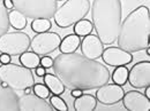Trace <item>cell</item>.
<instances>
[{
	"label": "cell",
	"mask_w": 150,
	"mask_h": 111,
	"mask_svg": "<svg viewBox=\"0 0 150 111\" xmlns=\"http://www.w3.org/2000/svg\"><path fill=\"white\" fill-rule=\"evenodd\" d=\"M81 39L76 35H67L64 39H61L60 45H59V51L62 54H69V53H75L77 48L80 47Z\"/></svg>",
	"instance_id": "e0dca14e"
},
{
	"label": "cell",
	"mask_w": 150,
	"mask_h": 111,
	"mask_svg": "<svg viewBox=\"0 0 150 111\" xmlns=\"http://www.w3.org/2000/svg\"><path fill=\"white\" fill-rule=\"evenodd\" d=\"M90 9L96 36L104 45H112L122 19L121 0H94Z\"/></svg>",
	"instance_id": "3957f363"
},
{
	"label": "cell",
	"mask_w": 150,
	"mask_h": 111,
	"mask_svg": "<svg viewBox=\"0 0 150 111\" xmlns=\"http://www.w3.org/2000/svg\"><path fill=\"white\" fill-rule=\"evenodd\" d=\"M4 5H5V7H6V9L8 12H11V10L14 9V5H13V1L12 0H4Z\"/></svg>",
	"instance_id": "f546056e"
},
{
	"label": "cell",
	"mask_w": 150,
	"mask_h": 111,
	"mask_svg": "<svg viewBox=\"0 0 150 111\" xmlns=\"http://www.w3.org/2000/svg\"><path fill=\"white\" fill-rule=\"evenodd\" d=\"M73 30H74V35H76L77 37H86L93 32L94 25L91 21L82 19L75 23Z\"/></svg>",
	"instance_id": "ffe728a7"
},
{
	"label": "cell",
	"mask_w": 150,
	"mask_h": 111,
	"mask_svg": "<svg viewBox=\"0 0 150 111\" xmlns=\"http://www.w3.org/2000/svg\"><path fill=\"white\" fill-rule=\"evenodd\" d=\"M39 64H40L42 67H44L45 69H50V68H52V65H53V58L49 55H44L43 57H40Z\"/></svg>",
	"instance_id": "4316f807"
},
{
	"label": "cell",
	"mask_w": 150,
	"mask_h": 111,
	"mask_svg": "<svg viewBox=\"0 0 150 111\" xmlns=\"http://www.w3.org/2000/svg\"><path fill=\"white\" fill-rule=\"evenodd\" d=\"M57 1H60V0H57Z\"/></svg>",
	"instance_id": "e575fe53"
},
{
	"label": "cell",
	"mask_w": 150,
	"mask_h": 111,
	"mask_svg": "<svg viewBox=\"0 0 150 111\" xmlns=\"http://www.w3.org/2000/svg\"><path fill=\"white\" fill-rule=\"evenodd\" d=\"M44 78V84L46 87L50 89V92L54 95H62L65 93V86L61 83V80L57 77L54 74H45Z\"/></svg>",
	"instance_id": "ac0fdd59"
},
{
	"label": "cell",
	"mask_w": 150,
	"mask_h": 111,
	"mask_svg": "<svg viewBox=\"0 0 150 111\" xmlns=\"http://www.w3.org/2000/svg\"><path fill=\"white\" fill-rule=\"evenodd\" d=\"M14 9L27 19H51L58 9L57 0H12Z\"/></svg>",
	"instance_id": "8992f818"
},
{
	"label": "cell",
	"mask_w": 150,
	"mask_h": 111,
	"mask_svg": "<svg viewBox=\"0 0 150 111\" xmlns=\"http://www.w3.org/2000/svg\"><path fill=\"white\" fill-rule=\"evenodd\" d=\"M146 49H147V55L149 56V55H150V48H149V47H147Z\"/></svg>",
	"instance_id": "836d02e7"
},
{
	"label": "cell",
	"mask_w": 150,
	"mask_h": 111,
	"mask_svg": "<svg viewBox=\"0 0 150 111\" xmlns=\"http://www.w3.org/2000/svg\"><path fill=\"white\" fill-rule=\"evenodd\" d=\"M61 38L57 32H42L36 33L31 39L30 48L38 55H49L59 48Z\"/></svg>",
	"instance_id": "ba28073f"
},
{
	"label": "cell",
	"mask_w": 150,
	"mask_h": 111,
	"mask_svg": "<svg viewBox=\"0 0 150 111\" xmlns=\"http://www.w3.org/2000/svg\"><path fill=\"white\" fill-rule=\"evenodd\" d=\"M128 81L134 88H146L150 85V62L140 61L128 71Z\"/></svg>",
	"instance_id": "9c48e42d"
},
{
	"label": "cell",
	"mask_w": 150,
	"mask_h": 111,
	"mask_svg": "<svg viewBox=\"0 0 150 111\" xmlns=\"http://www.w3.org/2000/svg\"><path fill=\"white\" fill-rule=\"evenodd\" d=\"M52 69L67 89H97L108 84L111 78L104 64L77 53H60L53 58Z\"/></svg>",
	"instance_id": "6da1fadb"
},
{
	"label": "cell",
	"mask_w": 150,
	"mask_h": 111,
	"mask_svg": "<svg viewBox=\"0 0 150 111\" xmlns=\"http://www.w3.org/2000/svg\"><path fill=\"white\" fill-rule=\"evenodd\" d=\"M33 92L35 95H37L38 97H42L44 100H46L47 97H50V89L46 87L45 84H34L33 86Z\"/></svg>",
	"instance_id": "484cf974"
},
{
	"label": "cell",
	"mask_w": 150,
	"mask_h": 111,
	"mask_svg": "<svg viewBox=\"0 0 150 111\" xmlns=\"http://www.w3.org/2000/svg\"><path fill=\"white\" fill-rule=\"evenodd\" d=\"M72 92H71V95L73 96V97H79L80 95H82L83 94V91L82 89H80V88H74V89H71Z\"/></svg>",
	"instance_id": "4dcf8cb0"
},
{
	"label": "cell",
	"mask_w": 150,
	"mask_h": 111,
	"mask_svg": "<svg viewBox=\"0 0 150 111\" xmlns=\"http://www.w3.org/2000/svg\"><path fill=\"white\" fill-rule=\"evenodd\" d=\"M23 92L25 93V94H30V93L33 92V87H28V88H25Z\"/></svg>",
	"instance_id": "d6a6232c"
},
{
	"label": "cell",
	"mask_w": 150,
	"mask_h": 111,
	"mask_svg": "<svg viewBox=\"0 0 150 111\" xmlns=\"http://www.w3.org/2000/svg\"><path fill=\"white\" fill-rule=\"evenodd\" d=\"M124 94L125 91L120 85H117L114 83L112 84L108 83L100 86L99 88H97L95 97L97 102H99L103 105H114L121 101Z\"/></svg>",
	"instance_id": "30bf717a"
},
{
	"label": "cell",
	"mask_w": 150,
	"mask_h": 111,
	"mask_svg": "<svg viewBox=\"0 0 150 111\" xmlns=\"http://www.w3.org/2000/svg\"><path fill=\"white\" fill-rule=\"evenodd\" d=\"M0 110H20L19 95L9 86H2L0 80Z\"/></svg>",
	"instance_id": "9a60e30c"
},
{
	"label": "cell",
	"mask_w": 150,
	"mask_h": 111,
	"mask_svg": "<svg viewBox=\"0 0 150 111\" xmlns=\"http://www.w3.org/2000/svg\"><path fill=\"white\" fill-rule=\"evenodd\" d=\"M30 42L31 39L25 32H6L0 37V53L11 56H19L29 51Z\"/></svg>",
	"instance_id": "52a82bcc"
},
{
	"label": "cell",
	"mask_w": 150,
	"mask_h": 111,
	"mask_svg": "<svg viewBox=\"0 0 150 111\" xmlns=\"http://www.w3.org/2000/svg\"><path fill=\"white\" fill-rule=\"evenodd\" d=\"M39 62H40L39 55L36 54L35 52H33V51L31 52L27 51V52H24L23 54L20 55V63L23 67H25V68H28L30 70L37 68L39 65Z\"/></svg>",
	"instance_id": "d6986e66"
},
{
	"label": "cell",
	"mask_w": 150,
	"mask_h": 111,
	"mask_svg": "<svg viewBox=\"0 0 150 111\" xmlns=\"http://www.w3.org/2000/svg\"><path fill=\"white\" fill-rule=\"evenodd\" d=\"M35 74H37V77H44L46 74V69L39 64L37 68H35Z\"/></svg>",
	"instance_id": "f1b7e54d"
},
{
	"label": "cell",
	"mask_w": 150,
	"mask_h": 111,
	"mask_svg": "<svg viewBox=\"0 0 150 111\" xmlns=\"http://www.w3.org/2000/svg\"><path fill=\"white\" fill-rule=\"evenodd\" d=\"M11 28L9 23V12L4 5V0H0V37L8 32Z\"/></svg>",
	"instance_id": "603a6c76"
},
{
	"label": "cell",
	"mask_w": 150,
	"mask_h": 111,
	"mask_svg": "<svg viewBox=\"0 0 150 111\" xmlns=\"http://www.w3.org/2000/svg\"><path fill=\"white\" fill-rule=\"evenodd\" d=\"M90 7V0H66L53 15L54 23L61 29H67L80 19H84Z\"/></svg>",
	"instance_id": "277c9868"
},
{
	"label": "cell",
	"mask_w": 150,
	"mask_h": 111,
	"mask_svg": "<svg viewBox=\"0 0 150 111\" xmlns=\"http://www.w3.org/2000/svg\"><path fill=\"white\" fill-rule=\"evenodd\" d=\"M73 107L75 111H93L97 107V100L91 94H82L75 97Z\"/></svg>",
	"instance_id": "2e32d148"
},
{
	"label": "cell",
	"mask_w": 150,
	"mask_h": 111,
	"mask_svg": "<svg viewBox=\"0 0 150 111\" xmlns=\"http://www.w3.org/2000/svg\"><path fill=\"white\" fill-rule=\"evenodd\" d=\"M122 105L125 109L131 111H149L150 102L149 99L139 91H128L124 94L122 99Z\"/></svg>",
	"instance_id": "7c38bea8"
},
{
	"label": "cell",
	"mask_w": 150,
	"mask_h": 111,
	"mask_svg": "<svg viewBox=\"0 0 150 111\" xmlns=\"http://www.w3.org/2000/svg\"><path fill=\"white\" fill-rule=\"evenodd\" d=\"M128 68L126 65H119V67H115L114 71L112 72V81L117 85H120V86H124L125 84L128 83Z\"/></svg>",
	"instance_id": "7402d4cb"
},
{
	"label": "cell",
	"mask_w": 150,
	"mask_h": 111,
	"mask_svg": "<svg viewBox=\"0 0 150 111\" xmlns=\"http://www.w3.org/2000/svg\"><path fill=\"white\" fill-rule=\"evenodd\" d=\"M150 10L147 6H139L120 24L117 36L118 47L135 53L149 47Z\"/></svg>",
	"instance_id": "7a4b0ae2"
},
{
	"label": "cell",
	"mask_w": 150,
	"mask_h": 111,
	"mask_svg": "<svg viewBox=\"0 0 150 111\" xmlns=\"http://www.w3.org/2000/svg\"><path fill=\"white\" fill-rule=\"evenodd\" d=\"M27 17L21 14L20 12L13 9L9 12V23H11V26L18 31L23 30L25 26H27Z\"/></svg>",
	"instance_id": "44dd1931"
},
{
	"label": "cell",
	"mask_w": 150,
	"mask_h": 111,
	"mask_svg": "<svg viewBox=\"0 0 150 111\" xmlns=\"http://www.w3.org/2000/svg\"><path fill=\"white\" fill-rule=\"evenodd\" d=\"M80 47H81L82 55L91 60L99 58L104 51V44L96 35H91V33L83 37V40H81Z\"/></svg>",
	"instance_id": "5bb4252c"
},
{
	"label": "cell",
	"mask_w": 150,
	"mask_h": 111,
	"mask_svg": "<svg viewBox=\"0 0 150 111\" xmlns=\"http://www.w3.org/2000/svg\"><path fill=\"white\" fill-rule=\"evenodd\" d=\"M144 92H146L144 95H146L148 99H150V86H147V87H146V91H144Z\"/></svg>",
	"instance_id": "1f68e13d"
},
{
	"label": "cell",
	"mask_w": 150,
	"mask_h": 111,
	"mask_svg": "<svg viewBox=\"0 0 150 111\" xmlns=\"http://www.w3.org/2000/svg\"><path fill=\"white\" fill-rule=\"evenodd\" d=\"M102 60L110 67H119L129 64L133 61V55L129 52L121 49L120 47H108L102 53Z\"/></svg>",
	"instance_id": "8fae6325"
},
{
	"label": "cell",
	"mask_w": 150,
	"mask_h": 111,
	"mask_svg": "<svg viewBox=\"0 0 150 111\" xmlns=\"http://www.w3.org/2000/svg\"><path fill=\"white\" fill-rule=\"evenodd\" d=\"M11 62H12V56L1 53V55H0V63L1 64H8Z\"/></svg>",
	"instance_id": "83f0119b"
},
{
	"label": "cell",
	"mask_w": 150,
	"mask_h": 111,
	"mask_svg": "<svg viewBox=\"0 0 150 111\" xmlns=\"http://www.w3.org/2000/svg\"><path fill=\"white\" fill-rule=\"evenodd\" d=\"M0 80L7 83L14 91H24L35 84V78L30 69L12 62L0 65Z\"/></svg>",
	"instance_id": "5b68a950"
},
{
	"label": "cell",
	"mask_w": 150,
	"mask_h": 111,
	"mask_svg": "<svg viewBox=\"0 0 150 111\" xmlns=\"http://www.w3.org/2000/svg\"><path fill=\"white\" fill-rule=\"evenodd\" d=\"M50 104L52 105V108L54 110L58 111H68V105L65 102V100H62L60 97V95H52L50 97Z\"/></svg>",
	"instance_id": "d4e9b609"
},
{
	"label": "cell",
	"mask_w": 150,
	"mask_h": 111,
	"mask_svg": "<svg viewBox=\"0 0 150 111\" xmlns=\"http://www.w3.org/2000/svg\"><path fill=\"white\" fill-rule=\"evenodd\" d=\"M19 109L21 111H53L52 105L44 99L38 97L35 94H23L19 96Z\"/></svg>",
	"instance_id": "4fadbf2b"
},
{
	"label": "cell",
	"mask_w": 150,
	"mask_h": 111,
	"mask_svg": "<svg viewBox=\"0 0 150 111\" xmlns=\"http://www.w3.org/2000/svg\"><path fill=\"white\" fill-rule=\"evenodd\" d=\"M51 29V22L49 19H35L31 22V30L36 33L47 32Z\"/></svg>",
	"instance_id": "cb8c5ba5"
}]
</instances>
